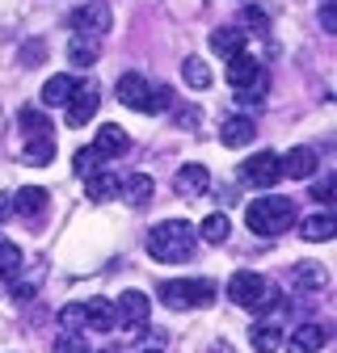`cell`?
<instances>
[{
    "mask_svg": "<svg viewBox=\"0 0 337 353\" xmlns=\"http://www.w3.org/2000/svg\"><path fill=\"white\" fill-rule=\"evenodd\" d=\"M72 93H76V80L68 72H59V76H51L47 84H42V105H68Z\"/></svg>",
    "mask_w": 337,
    "mask_h": 353,
    "instance_id": "obj_20",
    "label": "cell"
},
{
    "mask_svg": "<svg viewBox=\"0 0 337 353\" xmlns=\"http://www.w3.org/2000/svg\"><path fill=\"white\" fill-rule=\"evenodd\" d=\"M102 160H106V156H102L97 148H80V152L72 156V168H76L80 176H89V172H97V168H102Z\"/></svg>",
    "mask_w": 337,
    "mask_h": 353,
    "instance_id": "obj_31",
    "label": "cell"
},
{
    "mask_svg": "<svg viewBox=\"0 0 337 353\" xmlns=\"http://www.w3.org/2000/svg\"><path fill=\"white\" fill-rule=\"evenodd\" d=\"M42 42H30V47H21V63H42Z\"/></svg>",
    "mask_w": 337,
    "mask_h": 353,
    "instance_id": "obj_38",
    "label": "cell"
},
{
    "mask_svg": "<svg viewBox=\"0 0 337 353\" xmlns=\"http://www.w3.org/2000/svg\"><path fill=\"white\" fill-rule=\"evenodd\" d=\"M55 353H93V349L84 345V336H80V332L64 328V332H59V341H55Z\"/></svg>",
    "mask_w": 337,
    "mask_h": 353,
    "instance_id": "obj_32",
    "label": "cell"
},
{
    "mask_svg": "<svg viewBox=\"0 0 337 353\" xmlns=\"http://www.w3.org/2000/svg\"><path fill=\"white\" fill-rule=\"evenodd\" d=\"M47 190H42V185H26V190H17L13 194V210L21 214V219H34V214H42V210H47Z\"/></svg>",
    "mask_w": 337,
    "mask_h": 353,
    "instance_id": "obj_17",
    "label": "cell"
},
{
    "mask_svg": "<svg viewBox=\"0 0 337 353\" xmlns=\"http://www.w3.org/2000/svg\"><path fill=\"white\" fill-rule=\"evenodd\" d=\"M68 59H72V68H93V63L102 59L97 38H76L72 47H68Z\"/></svg>",
    "mask_w": 337,
    "mask_h": 353,
    "instance_id": "obj_24",
    "label": "cell"
},
{
    "mask_svg": "<svg viewBox=\"0 0 337 353\" xmlns=\"http://www.w3.org/2000/svg\"><path fill=\"white\" fill-rule=\"evenodd\" d=\"M9 210H13V202H5V198H0V219H5Z\"/></svg>",
    "mask_w": 337,
    "mask_h": 353,
    "instance_id": "obj_40",
    "label": "cell"
},
{
    "mask_svg": "<svg viewBox=\"0 0 337 353\" xmlns=\"http://www.w3.org/2000/svg\"><path fill=\"white\" fill-rule=\"evenodd\" d=\"M97 101H102V88H93V84H76L72 101L64 105V110H68V126H84V122L97 114Z\"/></svg>",
    "mask_w": 337,
    "mask_h": 353,
    "instance_id": "obj_9",
    "label": "cell"
},
{
    "mask_svg": "<svg viewBox=\"0 0 337 353\" xmlns=\"http://www.w3.org/2000/svg\"><path fill=\"white\" fill-rule=\"evenodd\" d=\"M17 122H21V130H26L30 139H34V135H51V122H47V114H42V110H34V105H21Z\"/></svg>",
    "mask_w": 337,
    "mask_h": 353,
    "instance_id": "obj_29",
    "label": "cell"
},
{
    "mask_svg": "<svg viewBox=\"0 0 337 353\" xmlns=\"http://www.w3.org/2000/svg\"><path fill=\"white\" fill-rule=\"evenodd\" d=\"M68 26L76 30V38H102L114 26V13H110V5H102V0H89V5L72 9Z\"/></svg>",
    "mask_w": 337,
    "mask_h": 353,
    "instance_id": "obj_4",
    "label": "cell"
},
{
    "mask_svg": "<svg viewBox=\"0 0 337 353\" xmlns=\"http://www.w3.org/2000/svg\"><path fill=\"white\" fill-rule=\"evenodd\" d=\"M300 232H304V240H312V244H325V240H333V236H337V219H333L329 210H320V214H308Z\"/></svg>",
    "mask_w": 337,
    "mask_h": 353,
    "instance_id": "obj_19",
    "label": "cell"
},
{
    "mask_svg": "<svg viewBox=\"0 0 337 353\" xmlns=\"http://www.w3.org/2000/svg\"><path fill=\"white\" fill-rule=\"evenodd\" d=\"M320 30H337V9H333V0H320Z\"/></svg>",
    "mask_w": 337,
    "mask_h": 353,
    "instance_id": "obj_36",
    "label": "cell"
},
{
    "mask_svg": "<svg viewBox=\"0 0 337 353\" xmlns=\"http://www.w3.org/2000/svg\"><path fill=\"white\" fill-rule=\"evenodd\" d=\"M244 223H249V232H253V236H278V232L295 228V206H291L282 194L258 198V202H249Z\"/></svg>",
    "mask_w": 337,
    "mask_h": 353,
    "instance_id": "obj_2",
    "label": "cell"
},
{
    "mask_svg": "<svg viewBox=\"0 0 337 353\" xmlns=\"http://www.w3.org/2000/svg\"><path fill=\"white\" fill-rule=\"evenodd\" d=\"M160 303L173 312H194V307H211L215 303V282L206 278H177L160 286Z\"/></svg>",
    "mask_w": 337,
    "mask_h": 353,
    "instance_id": "obj_3",
    "label": "cell"
},
{
    "mask_svg": "<svg viewBox=\"0 0 337 353\" xmlns=\"http://www.w3.org/2000/svg\"><path fill=\"white\" fill-rule=\"evenodd\" d=\"M93 148H97L102 156H122V152H131V135H126L122 126H114V122H102Z\"/></svg>",
    "mask_w": 337,
    "mask_h": 353,
    "instance_id": "obj_15",
    "label": "cell"
},
{
    "mask_svg": "<svg viewBox=\"0 0 337 353\" xmlns=\"http://www.w3.org/2000/svg\"><path fill=\"white\" fill-rule=\"evenodd\" d=\"M84 328H97V332H110L118 328V312L110 299H89L84 303Z\"/></svg>",
    "mask_w": 337,
    "mask_h": 353,
    "instance_id": "obj_14",
    "label": "cell"
},
{
    "mask_svg": "<svg viewBox=\"0 0 337 353\" xmlns=\"http://www.w3.org/2000/svg\"><path fill=\"white\" fill-rule=\"evenodd\" d=\"M177 122H182V126H194V122H198V110H182Z\"/></svg>",
    "mask_w": 337,
    "mask_h": 353,
    "instance_id": "obj_39",
    "label": "cell"
},
{
    "mask_svg": "<svg viewBox=\"0 0 337 353\" xmlns=\"http://www.w3.org/2000/svg\"><path fill=\"white\" fill-rule=\"evenodd\" d=\"M206 185H211V172H206V164H182V168H177V190H182L186 198H194V194H206Z\"/></svg>",
    "mask_w": 337,
    "mask_h": 353,
    "instance_id": "obj_18",
    "label": "cell"
},
{
    "mask_svg": "<svg viewBox=\"0 0 337 353\" xmlns=\"http://www.w3.org/2000/svg\"><path fill=\"white\" fill-rule=\"evenodd\" d=\"M59 324L72 328V332H80V328H84V303H68V307H59Z\"/></svg>",
    "mask_w": 337,
    "mask_h": 353,
    "instance_id": "obj_33",
    "label": "cell"
},
{
    "mask_svg": "<svg viewBox=\"0 0 337 353\" xmlns=\"http://www.w3.org/2000/svg\"><path fill=\"white\" fill-rule=\"evenodd\" d=\"M114 312H118V328H144L152 303H148V294H139V290H126V294H118Z\"/></svg>",
    "mask_w": 337,
    "mask_h": 353,
    "instance_id": "obj_8",
    "label": "cell"
},
{
    "mask_svg": "<svg viewBox=\"0 0 337 353\" xmlns=\"http://www.w3.org/2000/svg\"><path fill=\"white\" fill-rule=\"evenodd\" d=\"M253 139H258V126H253V118H228L224 126H220V143L224 148H249Z\"/></svg>",
    "mask_w": 337,
    "mask_h": 353,
    "instance_id": "obj_12",
    "label": "cell"
},
{
    "mask_svg": "<svg viewBox=\"0 0 337 353\" xmlns=\"http://www.w3.org/2000/svg\"><path fill=\"white\" fill-rule=\"evenodd\" d=\"M278 164H282V176H291V181H308L320 160L312 148H291L287 156H278Z\"/></svg>",
    "mask_w": 337,
    "mask_h": 353,
    "instance_id": "obj_11",
    "label": "cell"
},
{
    "mask_svg": "<svg viewBox=\"0 0 337 353\" xmlns=\"http://www.w3.org/2000/svg\"><path fill=\"white\" fill-rule=\"evenodd\" d=\"M325 282H329V274L320 265H300V270H295V286L300 290H325Z\"/></svg>",
    "mask_w": 337,
    "mask_h": 353,
    "instance_id": "obj_30",
    "label": "cell"
},
{
    "mask_svg": "<svg viewBox=\"0 0 337 353\" xmlns=\"http://www.w3.org/2000/svg\"><path fill=\"white\" fill-rule=\"evenodd\" d=\"M84 194H89V202H110V198H118V181L97 168V172L84 176Z\"/></svg>",
    "mask_w": 337,
    "mask_h": 353,
    "instance_id": "obj_21",
    "label": "cell"
},
{
    "mask_svg": "<svg viewBox=\"0 0 337 353\" xmlns=\"http://www.w3.org/2000/svg\"><path fill=\"white\" fill-rule=\"evenodd\" d=\"M244 26H249L253 34H266V13H262V9H244Z\"/></svg>",
    "mask_w": 337,
    "mask_h": 353,
    "instance_id": "obj_37",
    "label": "cell"
},
{
    "mask_svg": "<svg viewBox=\"0 0 337 353\" xmlns=\"http://www.w3.org/2000/svg\"><path fill=\"white\" fill-rule=\"evenodd\" d=\"M55 160V139L51 135H34L30 148H26V164H38V168H47Z\"/></svg>",
    "mask_w": 337,
    "mask_h": 353,
    "instance_id": "obj_25",
    "label": "cell"
},
{
    "mask_svg": "<svg viewBox=\"0 0 337 353\" xmlns=\"http://www.w3.org/2000/svg\"><path fill=\"white\" fill-rule=\"evenodd\" d=\"M244 47V30L240 26H224V30H215V34H211V51H215V55H236Z\"/></svg>",
    "mask_w": 337,
    "mask_h": 353,
    "instance_id": "obj_22",
    "label": "cell"
},
{
    "mask_svg": "<svg viewBox=\"0 0 337 353\" xmlns=\"http://www.w3.org/2000/svg\"><path fill=\"white\" fill-rule=\"evenodd\" d=\"M152 190H156V185H152L148 172H131L126 181H118V194L131 202V206H148V202H152Z\"/></svg>",
    "mask_w": 337,
    "mask_h": 353,
    "instance_id": "obj_16",
    "label": "cell"
},
{
    "mask_svg": "<svg viewBox=\"0 0 337 353\" xmlns=\"http://www.w3.org/2000/svg\"><path fill=\"white\" fill-rule=\"evenodd\" d=\"M206 244H224L228 240V232H232V223H228V214H206L202 219V228H194Z\"/></svg>",
    "mask_w": 337,
    "mask_h": 353,
    "instance_id": "obj_26",
    "label": "cell"
},
{
    "mask_svg": "<svg viewBox=\"0 0 337 353\" xmlns=\"http://www.w3.org/2000/svg\"><path fill=\"white\" fill-rule=\"evenodd\" d=\"M325 341H329V332H325L320 324L291 328V336H287V353H316V349H325Z\"/></svg>",
    "mask_w": 337,
    "mask_h": 353,
    "instance_id": "obj_13",
    "label": "cell"
},
{
    "mask_svg": "<svg viewBox=\"0 0 337 353\" xmlns=\"http://www.w3.org/2000/svg\"><path fill=\"white\" fill-rule=\"evenodd\" d=\"M312 198H316V202H325V206H329V202H333V198H337V181H333V176H325V181H320V185H316V190H312Z\"/></svg>",
    "mask_w": 337,
    "mask_h": 353,
    "instance_id": "obj_35",
    "label": "cell"
},
{
    "mask_svg": "<svg viewBox=\"0 0 337 353\" xmlns=\"http://www.w3.org/2000/svg\"><path fill=\"white\" fill-rule=\"evenodd\" d=\"M266 278L262 274H249V270H240V274H232L228 278V299L236 303V307H244V312H253V307L262 303V294H266Z\"/></svg>",
    "mask_w": 337,
    "mask_h": 353,
    "instance_id": "obj_6",
    "label": "cell"
},
{
    "mask_svg": "<svg viewBox=\"0 0 337 353\" xmlns=\"http://www.w3.org/2000/svg\"><path fill=\"white\" fill-rule=\"evenodd\" d=\"M114 93H118V101L126 105V110H139V114H152V84L139 76V72H126V76H118V84H114Z\"/></svg>",
    "mask_w": 337,
    "mask_h": 353,
    "instance_id": "obj_7",
    "label": "cell"
},
{
    "mask_svg": "<svg viewBox=\"0 0 337 353\" xmlns=\"http://www.w3.org/2000/svg\"><path fill=\"white\" fill-rule=\"evenodd\" d=\"M278 176H282V164H278L274 152H258V156H249V160L240 164V181L258 185V190H274Z\"/></svg>",
    "mask_w": 337,
    "mask_h": 353,
    "instance_id": "obj_5",
    "label": "cell"
},
{
    "mask_svg": "<svg viewBox=\"0 0 337 353\" xmlns=\"http://www.w3.org/2000/svg\"><path fill=\"white\" fill-rule=\"evenodd\" d=\"M262 93H266V80H258V84H249V88H236V97H240L244 105H262Z\"/></svg>",
    "mask_w": 337,
    "mask_h": 353,
    "instance_id": "obj_34",
    "label": "cell"
},
{
    "mask_svg": "<svg viewBox=\"0 0 337 353\" xmlns=\"http://www.w3.org/2000/svg\"><path fill=\"white\" fill-rule=\"evenodd\" d=\"M249 341H253V349H258V353H274V349L282 345V328H278V324L258 320V324L249 328Z\"/></svg>",
    "mask_w": 337,
    "mask_h": 353,
    "instance_id": "obj_23",
    "label": "cell"
},
{
    "mask_svg": "<svg viewBox=\"0 0 337 353\" xmlns=\"http://www.w3.org/2000/svg\"><path fill=\"white\" fill-rule=\"evenodd\" d=\"M182 76H186V84L190 88H211V68H206V59H198V55H190L186 63H182Z\"/></svg>",
    "mask_w": 337,
    "mask_h": 353,
    "instance_id": "obj_28",
    "label": "cell"
},
{
    "mask_svg": "<svg viewBox=\"0 0 337 353\" xmlns=\"http://www.w3.org/2000/svg\"><path fill=\"white\" fill-rule=\"evenodd\" d=\"M258 80H266L262 59H253V55H244V51L228 55V84H232V88H249V84H258Z\"/></svg>",
    "mask_w": 337,
    "mask_h": 353,
    "instance_id": "obj_10",
    "label": "cell"
},
{
    "mask_svg": "<svg viewBox=\"0 0 337 353\" xmlns=\"http://www.w3.org/2000/svg\"><path fill=\"white\" fill-rule=\"evenodd\" d=\"M194 244H198V232L186 219H164V223H156L148 232V252L156 261H190Z\"/></svg>",
    "mask_w": 337,
    "mask_h": 353,
    "instance_id": "obj_1",
    "label": "cell"
},
{
    "mask_svg": "<svg viewBox=\"0 0 337 353\" xmlns=\"http://www.w3.org/2000/svg\"><path fill=\"white\" fill-rule=\"evenodd\" d=\"M148 353H160V349H148Z\"/></svg>",
    "mask_w": 337,
    "mask_h": 353,
    "instance_id": "obj_41",
    "label": "cell"
},
{
    "mask_svg": "<svg viewBox=\"0 0 337 353\" xmlns=\"http://www.w3.org/2000/svg\"><path fill=\"white\" fill-rule=\"evenodd\" d=\"M17 274H21V248L0 240V282H13Z\"/></svg>",
    "mask_w": 337,
    "mask_h": 353,
    "instance_id": "obj_27",
    "label": "cell"
}]
</instances>
